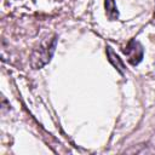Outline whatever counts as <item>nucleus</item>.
<instances>
[{"mask_svg":"<svg viewBox=\"0 0 155 155\" xmlns=\"http://www.w3.org/2000/svg\"><path fill=\"white\" fill-rule=\"evenodd\" d=\"M105 8H107V12H108V16L111 19L117 17V11H116L114 0H105Z\"/></svg>","mask_w":155,"mask_h":155,"instance_id":"obj_3","label":"nucleus"},{"mask_svg":"<svg viewBox=\"0 0 155 155\" xmlns=\"http://www.w3.org/2000/svg\"><path fill=\"white\" fill-rule=\"evenodd\" d=\"M125 56L127 57V61L132 64V65H137L142 58H143V47L142 45L136 41V40H132L128 42V45L122 50Z\"/></svg>","mask_w":155,"mask_h":155,"instance_id":"obj_1","label":"nucleus"},{"mask_svg":"<svg viewBox=\"0 0 155 155\" xmlns=\"http://www.w3.org/2000/svg\"><path fill=\"white\" fill-rule=\"evenodd\" d=\"M108 56H109V61L114 64V67L122 74L124 73V63L120 61V58L113 52V50L110 48V47H108Z\"/></svg>","mask_w":155,"mask_h":155,"instance_id":"obj_2","label":"nucleus"}]
</instances>
